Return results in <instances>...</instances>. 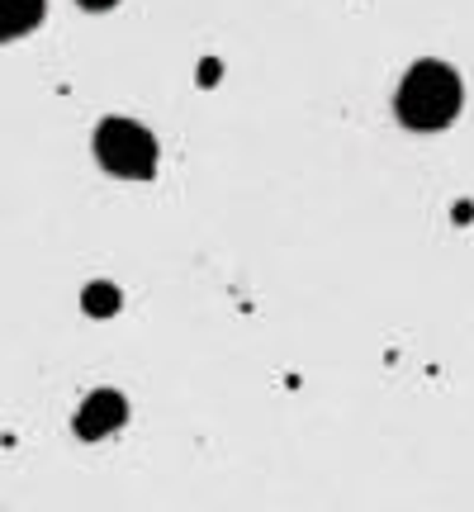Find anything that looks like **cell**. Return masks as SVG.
Instances as JSON below:
<instances>
[{
    "instance_id": "1",
    "label": "cell",
    "mask_w": 474,
    "mask_h": 512,
    "mask_svg": "<svg viewBox=\"0 0 474 512\" xmlns=\"http://www.w3.org/2000/svg\"><path fill=\"white\" fill-rule=\"evenodd\" d=\"M460 114V76L441 62H418L399 86V119L418 133H437Z\"/></svg>"
},
{
    "instance_id": "2",
    "label": "cell",
    "mask_w": 474,
    "mask_h": 512,
    "mask_svg": "<svg viewBox=\"0 0 474 512\" xmlns=\"http://www.w3.org/2000/svg\"><path fill=\"white\" fill-rule=\"evenodd\" d=\"M95 157L110 176H124V181H147L157 171V143L133 119H105L95 128Z\"/></svg>"
},
{
    "instance_id": "3",
    "label": "cell",
    "mask_w": 474,
    "mask_h": 512,
    "mask_svg": "<svg viewBox=\"0 0 474 512\" xmlns=\"http://www.w3.org/2000/svg\"><path fill=\"white\" fill-rule=\"evenodd\" d=\"M124 418H128V403L114 389H100V394H91V399L81 403L76 432L86 441H95V437H105V432H114V427H124Z\"/></svg>"
},
{
    "instance_id": "4",
    "label": "cell",
    "mask_w": 474,
    "mask_h": 512,
    "mask_svg": "<svg viewBox=\"0 0 474 512\" xmlns=\"http://www.w3.org/2000/svg\"><path fill=\"white\" fill-rule=\"evenodd\" d=\"M43 19V0H0V43L29 34Z\"/></svg>"
},
{
    "instance_id": "5",
    "label": "cell",
    "mask_w": 474,
    "mask_h": 512,
    "mask_svg": "<svg viewBox=\"0 0 474 512\" xmlns=\"http://www.w3.org/2000/svg\"><path fill=\"white\" fill-rule=\"evenodd\" d=\"M86 309L91 313H114L119 309V294H114L110 285H91V290H86Z\"/></svg>"
},
{
    "instance_id": "6",
    "label": "cell",
    "mask_w": 474,
    "mask_h": 512,
    "mask_svg": "<svg viewBox=\"0 0 474 512\" xmlns=\"http://www.w3.org/2000/svg\"><path fill=\"white\" fill-rule=\"evenodd\" d=\"M81 5H86V10H110L114 0H81Z\"/></svg>"
}]
</instances>
